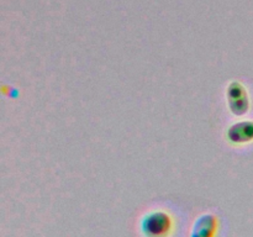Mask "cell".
I'll list each match as a JSON object with an SVG mask.
<instances>
[{
    "instance_id": "obj_2",
    "label": "cell",
    "mask_w": 253,
    "mask_h": 237,
    "mask_svg": "<svg viewBox=\"0 0 253 237\" xmlns=\"http://www.w3.org/2000/svg\"><path fill=\"white\" fill-rule=\"evenodd\" d=\"M227 103L235 115L242 116L249 113L251 101L247 89L239 81H232L227 88Z\"/></svg>"
},
{
    "instance_id": "obj_4",
    "label": "cell",
    "mask_w": 253,
    "mask_h": 237,
    "mask_svg": "<svg viewBox=\"0 0 253 237\" xmlns=\"http://www.w3.org/2000/svg\"><path fill=\"white\" fill-rule=\"evenodd\" d=\"M217 232V219L212 215H204L197 220L192 237H215Z\"/></svg>"
},
{
    "instance_id": "obj_3",
    "label": "cell",
    "mask_w": 253,
    "mask_h": 237,
    "mask_svg": "<svg viewBox=\"0 0 253 237\" xmlns=\"http://www.w3.org/2000/svg\"><path fill=\"white\" fill-rule=\"evenodd\" d=\"M227 138L235 145H246L253 142V121H239L230 126L227 130Z\"/></svg>"
},
{
    "instance_id": "obj_1",
    "label": "cell",
    "mask_w": 253,
    "mask_h": 237,
    "mask_svg": "<svg viewBox=\"0 0 253 237\" xmlns=\"http://www.w3.org/2000/svg\"><path fill=\"white\" fill-rule=\"evenodd\" d=\"M172 227V217L165 211H153L146 215L141 224V229L146 237H168Z\"/></svg>"
}]
</instances>
